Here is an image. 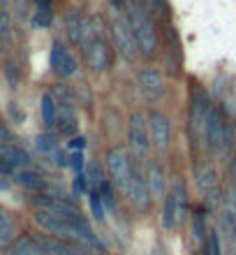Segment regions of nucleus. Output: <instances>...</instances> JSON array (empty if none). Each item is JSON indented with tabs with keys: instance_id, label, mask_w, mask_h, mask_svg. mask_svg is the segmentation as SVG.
Masks as SVG:
<instances>
[{
	"instance_id": "c756f323",
	"label": "nucleus",
	"mask_w": 236,
	"mask_h": 255,
	"mask_svg": "<svg viewBox=\"0 0 236 255\" xmlns=\"http://www.w3.org/2000/svg\"><path fill=\"white\" fill-rule=\"evenodd\" d=\"M206 249H209L211 255H223V246H220V235H218V230H213V232L209 235Z\"/></svg>"
},
{
	"instance_id": "aec40b11",
	"label": "nucleus",
	"mask_w": 236,
	"mask_h": 255,
	"mask_svg": "<svg viewBox=\"0 0 236 255\" xmlns=\"http://www.w3.org/2000/svg\"><path fill=\"white\" fill-rule=\"evenodd\" d=\"M9 255H47V253L40 249V244L35 242V237H19L12 244Z\"/></svg>"
},
{
	"instance_id": "c9c22d12",
	"label": "nucleus",
	"mask_w": 236,
	"mask_h": 255,
	"mask_svg": "<svg viewBox=\"0 0 236 255\" xmlns=\"http://www.w3.org/2000/svg\"><path fill=\"white\" fill-rule=\"evenodd\" d=\"M9 114H12V119H14V121H16V123H21V121H23V114H21V112H19V109H16V107H14V105H9Z\"/></svg>"
},
{
	"instance_id": "cd10ccee",
	"label": "nucleus",
	"mask_w": 236,
	"mask_h": 255,
	"mask_svg": "<svg viewBox=\"0 0 236 255\" xmlns=\"http://www.w3.org/2000/svg\"><path fill=\"white\" fill-rule=\"evenodd\" d=\"M230 190H232V204L234 207L232 209H236V148H234V153H232V158H230Z\"/></svg>"
},
{
	"instance_id": "c85d7f7f",
	"label": "nucleus",
	"mask_w": 236,
	"mask_h": 255,
	"mask_svg": "<svg viewBox=\"0 0 236 255\" xmlns=\"http://www.w3.org/2000/svg\"><path fill=\"white\" fill-rule=\"evenodd\" d=\"M51 21H54V12H51V9H37L33 16V23L35 26H42V28L51 26Z\"/></svg>"
},
{
	"instance_id": "393cba45",
	"label": "nucleus",
	"mask_w": 236,
	"mask_h": 255,
	"mask_svg": "<svg viewBox=\"0 0 236 255\" xmlns=\"http://www.w3.org/2000/svg\"><path fill=\"white\" fill-rule=\"evenodd\" d=\"M88 207H90V214H93L95 221H104L107 209H104V204H102L97 188H90V190H88Z\"/></svg>"
},
{
	"instance_id": "39448f33",
	"label": "nucleus",
	"mask_w": 236,
	"mask_h": 255,
	"mask_svg": "<svg viewBox=\"0 0 236 255\" xmlns=\"http://www.w3.org/2000/svg\"><path fill=\"white\" fill-rule=\"evenodd\" d=\"M104 167H107L109 181L114 183V188L125 193L130 179H132V172L137 167L128 146L125 144H114L111 148H107V153H104Z\"/></svg>"
},
{
	"instance_id": "6e6552de",
	"label": "nucleus",
	"mask_w": 236,
	"mask_h": 255,
	"mask_svg": "<svg viewBox=\"0 0 236 255\" xmlns=\"http://www.w3.org/2000/svg\"><path fill=\"white\" fill-rule=\"evenodd\" d=\"M211 105L209 98L204 95V91H192V105H190V132L195 137V141L204 144V132H206V123H209L211 114Z\"/></svg>"
},
{
	"instance_id": "4468645a",
	"label": "nucleus",
	"mask_w": 236,
	"mask_h": 255,
	"mask_svg": "<svg viewBox=\"0 0 236 255\" xmlns=\"http://www.w3.org/2000/svg\"><path fill=\"white\" fill-rule=\"evenodd\" d=\"M35 207L42 209V211H49L54 216H61V218H77V216H81V211L77 209L75 202L51 197V195H37L35 197Z\"/></svg>"
},
{
	"instance_id": "7ed1b4c3",
	"label": "nucleus",
	"mask_w": 236,
	"mask_h": 255,
	"mask_svg": "<svg viewBox=\"0 0 236 255\" xmlns=\"http://www.w3.org/2000/svg\"><path fill=\"white\" fill-rule=\"evenodd\" d=\"M109 37H111V47L118 51L123 61H137V44H135V37L130 33V26L125 21V12H123V0H109Z\"/></svg>"
},
{
	"instance_id": "473e14b6",
	"label": "nucleus",
	"mask_w": 236,
	"mask_h": 255,
	"mask_svg": "<svg viewBox=\"0 0 236 255\" xmlns=\"http://www.w3.org/2000/svg\"><path fill=\"white\" fill-rule=\"evenodd\" d=\"M12 2V12L16 19H23L28 12V0H9Z\"/></svg>"
},
{
	"instance_id": "e433bc0d",
	"label": "nucleus",
	"mask_w": 236,
	"mask_h": 255,
	"mask_svg": "<svg viewBox=\"0 0 236 255\" xmlns=\"http://www.w3.org/2000/svg\"><path fill=\"white\" fill-rule=\"evenodd\" d=\"M83 137H72V141H70V148H83Z\"/></svg>"
},
{
	"instance_id": "7c9ffc66",
	"label": "nucleus",
	"mask_w": 236,
	"mask_h": 255,
	"mask_svg": "<svg viewBox=\"0 0 236 255\" xmlns=\"http://www.w3.org/2000/svg\"><path fill=\"white\" fill-rule=\"evenodd\" d=\"M192 228H195V237L197 239H204L206 237V225H204V216L197 211L195 218H192Z\"/></svg>"
},
{
	"instance_id": "9d476101",
	"label": "nucleus",
	"mask_w": 236,
	"mask_h": 255,
	"mask_svg": "<svg viewBox=\"0 0 236 255\" xmlns=\"http://www.w3.org/2000/svg\"><path fill=\"white\" fill-rule=\"evenodd\" d=\"M146 121H149V134H151V144L157 151H167L169 141H171V123H169V116L157 112V109H151L146 114Z\"/></svg>"
},
{
	"instance_id": "f3484780",
	"label": "nucleus",
	"mask_w": 236,
	"mask_h": 255,
	"mask_svg": "<svg viewBox=\"0 0 236 255\" xmlns=\"http://www.w3.org/2000/svg\"><path fill=\"white\" fill-rule=\"evenodd\" d=\"M220 235L225 237V242L230 246L232 255H236V209L227 207L220 211V221H218Z\"/></svg>"
},
{
	"instance_id": "f03ea898",
	"label": "nucleus",
	"mask_w": 236,
	"mask_h": 255,
	"mask_svg": "<svg viewBox=\"0 0 236 255\" xmlns=\"http://www.w3.org/2000/svg\"><path fill=\"white\" fill-rule=\"evenodd\" d=\"M123 12H125V21L135 37L139 56L153 58L160 47V33H157V23L153 14L149 12V7L144 5V0H123Z\"/></svg>"
},
{
	"instance_id": "4c0bfd02",
	"label": "nucleus",
	"mask_w": 236,
	"mask_h": 255,
	"mask_svg": "<svg viewBox=\"0 0 236 255\" xmlns=\"http://www.w3.org/2000/svg\"><path fill=\"white\" fill-rule=\"evenodd\" d=\"M51 2H54V0H35L37 9H51Z\"/></svg>"
},
{
	"instance_id": "72a5a7b5",
	"label": "nucleus",
	"mask_w": 236,
	"mask_h": 255,
	"mask_svg": "<svg viewBox=\"0 0 236 255\" xmlns=\"http://www.w3.org/2000/svg\"><path fill=\"white\" fill-rule=\"evenodd\" d=\"M70 167L77 169V172L83 167V153H81V151H72V153H70Z\"/></svg>"
},
{
	"instance_id": "2f4dec72",
	"label": "nucleus",
	"mask_w": 236,
	"mask_h": 255,
	"mask_svg": "<svg viewBox=\"0 0 236 255\" xmlns=\"http://www.w3.org/2000/svg\"><path fill=\"white\" fill-rule=\"evenodd\" d=\"M5 74H7V79H9V84H12V88L19 86V70H16V65L12 61L5 63Z\"/></svg>"
},
{
	"instance_id": "f257e3e1",
	"label": "nucleus",
	"mask_w": 236,
	"mask_h": 255,
	"mask_svg": "<svg viewBox=\"0 0 236 255\" xmlns=\"http://www.w3.org/2000/svg\"><path fill=\"white\" fill-rule=\"evenodd\" d=\"M107 21L100 16H83L79 47L88 70L95 74L107 72L114 61V49H111V42L107 40Z\"/></svg>"
},
{
	"instance_id": "ddd939ff",
	"label": "nucleus",
	"mask_w": 236,
	"mask_h": 255,
	"mask_svg": "<svg viewBox=\"0 0 236 255\" xmlns=\"http://www.w3.org/2000/svg\"><path fill=\"white\" fill-rule=\"evenodd\" d=\"M195 186H197V190H199V195H204L206 200H209L211 195L220 193V179H218L216 167H213L209 160L197 162V167H195Z\"/></svg>"
},
{
	"instance_id": "20e7f679",
	"label": "nucleus",
	"mask_w": 236,
	"mask_h": 255,
	"mask_svg": "<svg viewBox=\"0 0 236 255\" xmlns=\"http://www.w3.org/2000/svg\"><path fill=\"white\" fill-rule=\"evenodd\" d=\"M204 148L211 158H227L230 160L234 153V141H232V130L225 121L223 112L218 107H211L209 123H206V132H204Z\"/></svg>"
},
{
	"instance_id": "0eeeda50",
	"label": "nucleus",
	"mask_w": 236,
	"mask_h": 255,
	"mask_svg": "<svg viewBox=\"0 0 236 255\" xmlns=\"http://www.w3.org/2000/svg\"><path fill=\"white\" fill-rule=\"evenodd\" d=\"M137 86H139V91L144 93V98L151 102H160L162 98H164V93H167V88H164V79H162V74L157 67L153 65H142L137 67Z\"/></svg>"
},
{
	"instance_id": "1a4fd4ad",
	"label": "nucleus",
	"mask_w": 236,
	"mask_h": 255,
	"mask_svg": "<svg viewBox=\"0 0 236 255\" xmlns=\"http://www.w3.org/2000/svg\"><path fill=\"white\" fill-rule=\"evenodd\" d=\"M125 197H128V202L139 214H149L151 211L153 197H151V190H149V186H146L144 172L139 167H135V172H132V179H130L128 188H125Z\"/></svg>"
},
{
	"instance_id": "a211bd4d",
	"label": "nucleus",
	"mask_w": 236,
	"mask_h": 255,
	"mask_svg": "<svg viewBox=\"0 0 236 255\" xmlns=\"http://www.w3.org/2000/svg\"><path fill=\"white\" fill-rule=\"evenodd\" d=\"M14 181L19 183L21 188L26 190H33V193H42V190L47 188V179L33 169H19V172H14Z\"/></svg>"
},
{
	"instance_id": "5701e85b",
	"label": "nucleus",
	"mask_w": 236,
	"mask_h": 255,
	"mask_svg": "<svg viewBox=\"0 0 236 255\" xmlns=\"http://www.w3.org/2000/svg\"><path fill=\"white\" fill-rule=\"evenodd\" d=\"M14 235H16V223L5 209H0V246L12 242Z\"/></svg>"
},
{
	"instance_id": "2eb2a0df",
	"label": "nucleus",
	"mask_w": 236,
	"mask_h": 255,
	"mask_svg": "<svg viewBox=\"0 0 236 255\" xmlns=\"http://www.w3.org/2000/svg\"><path fill=\"white\" fill-rule=\"evenodd\" d=\"M167 193L174 200V223L176 228H181L183 223L188 221V190H185L183 176H174V181H171Z\"/></svg>"
},
{
	"instance_id": "423d86ee",
	"label": "nucleus",
	"mask_w": 236,
	"mask_h": 255,
	"mask_svg": "<svg viewBox=\"0 0 236 255\" xmlns=\"http://www.w3.org/2000/svg\"><path fill=\"white\" fill-rule=\"evenodd\" d=\"M151 148L153 144L149 134V121L142 112H132L128 116V151L144 165V160H149Z\"/></svg>"
},
{
	"instance_id": "b1692460",
	"label": "nucleus",
	"mask_w": 236,
	"mask_h": 255,
	"mask_svg": "<svg viewBox=\"0 0 236 255\" xmlns=\"http://www.w3.org/2000/svg\"><path fill=\"white\" fill-rule=\"evenodd\" d=\"M86 181H88V186L90 188H97L102 181H107V174H104V169H102V165L100 162H95V160H90L86 165Z\"/></svg>"
},
{
	"instance_id": "f704fd0d",
	"label": "nucleus",
	"mask_w": 236,
	"mask_h": 255,
	"mask_svg": "<svg viewBox=\"0 0 236 255\" xmlns=\"http://www.w3.org/2000/svg\"><path fill=\"white\" fill-rule=\"evenodd\" d=\"M9 130H7V126L2 121H0V144H9Z\"/></svg>"
},
{
	"instance_id": "dca6fc26",
	"label": "nucleus",
	"mask_w": 236,
	"mask_h": 255,
	"mask_svg": "<svg viewBox=\"0 0 236 255\" xmlns=\"http://www.w3.org/2000/svg\"><path fill=\"white\" fill-rule=\"evenodd\" d=\"M30 162V155L14 144H0V172H19Z\"/></svg>"
},
{
	"instance_id": "412c9836",
	"label": "nucleus",
	"mask_w": 236,
	"mask_h": 255,
	"mask_svg": "<svg viewBox=\"0 0 236 255\" xmlns=\"http://www.w3.org/2000/svg\"><path fill=\"white\" fill-rule=\"evenodd\" d=\"M40 112H42V121L47 128H54L56 121H58V105H56L54 95L51 93H44L40 100Z\"/></svg>"
},
{
	"instance_id": "bb28decb",
	"label": "nucleus",
	"mask_w": 236,
	"mask_h": 255,
	"mask_svg": "<svg viewBox=\"0 0 236 255\" xmlns=\"http://www.w3.org/2000/svg\"><path fill=\"white\" fill-rule=\"evenodd\" d=\"M37 148L44 151V153H58V141H56V134L44 132L37 137Z\"/></svg>"
},
{
	"instance_id": "a878e982",
	"label": "nucleus",
	"mask_w": 236,
	"mask_h": 255,
	"mask_svg": "<svg viewBox=\"0 0 236 255\" xmlns=\"http://www.w3.org/2000/svg\"><path fill=\"white\" fill-rule=\"evenodd\" d=\"M97 193H100V200L102 204H104V209H107V214L109 211H114L116 209V197H114V183L109 181H102L100 186H97Z\"/></svg>"
},
{
	"instance_id": "4be33fe9",
	"label": "nucleus",
	"mask_w": 236,
	"mask_h": 255,
	"mask_svg": "<svg viewBox=\"0 0 236 255\" xmlns=\"http://www.w3.org/2000/svg\"><path fill=\"white\" fill-rule=\"evenodd\" d=\"M12 42V12L5 0H0V44L7 47Z\"/></svg>"
},
{
	"instance_id": "9b49d317",
	"label": "nucleus",
	"mask_w": 236,
	"mask_h": 255,
	"mask_svg": "<svg viewBox=\"0 0 236 255\" xmlns=\"http://www.w3.org/2000/svg\"><path fill=\"white\" fill-rule=\"evenodd\" d=\"M49 65H51V70H54L61 79H68V77H72V74L77 72V58L72 54H70L68 49H65V44H63L61 40H54V44H51V54H49Z\"/></svg>"
},
{
	"instance_id": "f8f14e48",
	"label": "nucleus",
	"mask_w": 236,
	"mask_h": 255,
	"mask_svg": "<svg viewBox=\"0 0 236 255\" xmlns=\"http://www.w3.org/2000/svg\"><path fill=\"white\" fill-rule=\"evenodd\" d=\"M144 179H146V186L151 190V197L153 200H164V195H167V172H164V167H162V162L157 158L146 160Z\"/></svg>"
},
{
	"instance_id": "6ab92c4d",
	"label": "nucleus",
	"mask_w": 236,
	"mask_h": 255,
	"mask_svg": "<svg viewBox=\"0 0 236 255\" xmlns=\"http://www.w3.org/2000/svg\"><path fill=\"white\" fill-rule=\"evenodd\" d=\"M81 26H83V14H81L77 7L68 9V14H65V35H68V40L72 42V44H79Z\"/></svg>"
}]
</instances>
